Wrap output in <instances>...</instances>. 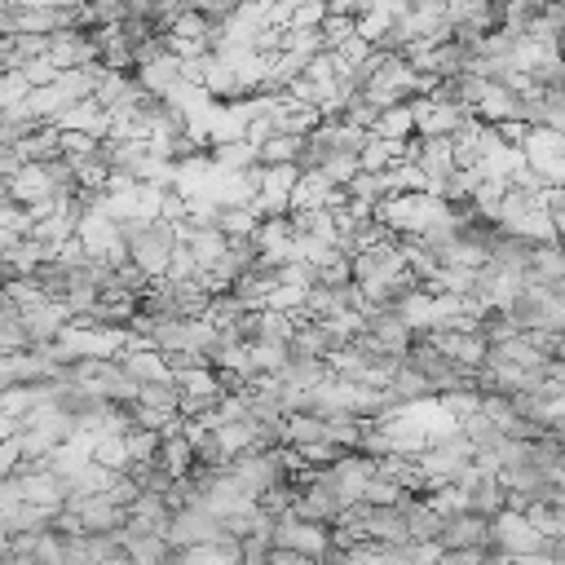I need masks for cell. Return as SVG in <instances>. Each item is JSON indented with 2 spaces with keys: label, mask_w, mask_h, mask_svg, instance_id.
<instances>
[{
  "label": "cell",
  "mask_w": 565,
  "mask_h": 565,
  "mask_svg": "<svg viewBox=\"0 0 565 565\" xmlns=\"http://www.w3.org/2000/svg\"><path fill=\"white\" fill-rule=\"evenodd\" d=\"M375 221L393 234H424L433 225H446L455 221V207L441 199V194H428V190H411V194H388L384 203H375Z\"/></svg>",
  "instance_id": "cell-1"
},
{
  "label": "cell",
  "mask_w": 565,
  "mask_h": 565,
  "mask_svg": "<svg viewBox=\"0 0 565 565\" xmlns=\"http://www.w3.org/2000/svg\"><path fill=\"white\" fill-rule=\"evenodd\" d=\"M494 225H499L503 234L525 238V243H552V238H556L552 212L543 207V190H521V185H508V190H503V203H499Z\"/></svg>",
  "instance_id": "cell-2"
},
{
  "label": "cell",
  "mask_w": 565,
  "mask_h": 565,
  "mask_svg": "<svg viewBox=\"0 0 565 565\" xmlns=\"http://www.w3.org/2000/svg\"><path fill=\"white\" fill-rule=\"evenodd\" d=\"M543 534L530 525V516L521 512V508H503V512H494L490 516V552H503V556H534V552H543Z\"/></svg>",
  "instance_id": "cell-3"
},
{
  "label": "cell",
  "mask_w": 565,
  "mask_h": 565,
  "mask_svg": "<svg viewBox=\"0 0 565 565\" xmlns=\"http://www.w3.org/2000/svg\"><path fill=\"white\" fill-rule=\"evenodd\" d=\"M274 547H287V552H300L309 561L322 565V556L331 552V525H318V521H300L291 512L274 516V530H269Z\"/></svg>",
  "instance_id": "cell-4"
},
{
  "label": "cell",
  "mask_w": 565,
  "mask_h": 565,
  "mask_svg": "<svg viewBox=\"0 0 565 565\" xmlns=\"http://www.w3.org/2000/svg\"><path fill=\"white\" fill-rule=\"evenodd\" d=\"M102 53L97 31H53L44 40V62L57 71H75V66H93Z\"/></svg>",
  "instance_id": "cell-5"
},
{
  "label": "cell",
  "mask_w": 565,
  "mask_h": 565,
  "mask_svg": "<svg viewBox=\"0 0 565 565\" xmlns=\"http://www.w3.org/2000/svg\"><path fill=\"white\" fill-rule=\"evenodd\" d=\"M411 110H415V137H455V128L468 119L463 106L428 93V97H411Z\"/></svg>",
  "instance_id": "cell-6"
},
{
  "label": "cell",
  "mask_w": 565,
  "mask_h": 565,
  "mask_svg": "<svg viewBox=\"0 0 565 565\" xmlns=\"http://www.w3.org/2000/svg\"><path fill=\"white\" fill-rule=\"evenodd\" d=\"M362 331L384 349V353H393V358H402L411 344H415V331L402 322V313L397 309H388V305H366V313H362Z\"/></svg>",
  "instance_id": "cell-7"
},
{
  "label": "cell",
  "mask_w": 565,
  "mask_h": 565,
  "mask_svg": "<svg viewBox=\"0 0 565 565\" xmlns=\"http://www.w3.org/2000/svg\"><path fill=\"white\" fill-rule=\"evenodd\" d=\"M216 534H221V521H216L203 503H185V508L172 512L163 539H168L172 547H199V543H212Z\"/></svg>",
  "instance_id": "cell-8"
},
{
  "label": "cell",
  "mask_w": 565,
  "mask_h": 565,
  "mask_svg": "<svg viewBox=\"0 0 565 565\" xmlns=\"http://www.w3.org/2000/svg\"><path fill=\"white\" fill-rule=\"evenodd\" d=\"M521 274H512V269H499V265H481L477 269V282H472V300L481 305V309H508L516 296H521Z\"/></svg>",
  "instance_id": "cell-9"
},
{
  "label": "cell",
  "mask_w": 565,
  "mask_h": 565,
  "mask_svg": "<svg viewBox=\"0 0 565 565\" xmlns=\"http://www.w3.org/2000/svg\"><path fill=\"white\" fill-rule=\"evenodd\" d=\"M252 243H256L260 260H269V265L291 260V256H296V225H291V212H282V216H260Z\"/></svg>",
  "instance_id": "cell-10"
},
{
  "label": "cell",
  "mask_w": 565,
  "mask_h": 565,
  "mask_svg": "<svg viewBox=\"0 0 565 565\" xmlns=\"http://www.w3.org/2000/svg\"><path fill=\"white\" fill-rule=\"evenodd\" d=\"M66 322H71V313L62 309V300H49V296L22 309V331H26L31 349H44V344H53V340L66 331Z\"/></svg>",
  "instance_id": "cell-11"
},
{
  "label": "cell",
  "mask_w": 565,
  "mask_h": 565,
  "mask_svg": "<svg viewBox=\"0 0 565 565\" xmlns=\"http://www.w3.org/2000/svg\"><path fill=\"white\" fill-rule=\"evenodd\" d=\"M66 508L79 512L84 534H115L128 521V508L115 503L110 494H79V499H66Z\"/></svg>",
  "instance_id": "cell-12"
},
{
  "label": "cell",
  "mask_w": 565,
  "mask_h": 565,
  "mask_svg": "<svg viewBox=\"0 0 565 565\" xmlns=\"http://www.w3.org/2000/svg\"><path fill=\"white\" fill-rule=\"evenodd\" d=\"M437 543H441L446 552H463V547H490V516H477V512H455V516H441Z\"/></svg>",
  "instance_id": "cell-13"
},
{
  "label": "cell",
  "mask_w": 565,
  "mask_h": 565,
  "mask_svg": "<svg viewBox=\"0 0 565 565\" xmlns=\"http://www.w3.org/2000/svg\"><path fill=\"white\" fill-rule=\"evenodd\" d=\"M433 349H441L450 362H459L463 371H477L481 362H486V353H490V344L481 340V331L472 327V331H428L424 335Z\"/></svg>",
  "instance_id": "cell-14"
},
{
  "label": "cell",
  "mask_w": 565,
  "mask_h": 565,
  "mask_svg": "<svg viewBox=\"0 0 565 565\" xmlns=\"http://www.w3.org/2000/svg\"><path fill=\"white\" fill-rule=\"evenodd\" d=\"M521 282L525 287H556V282H565V243L561 238L534 243L530 247V265L521 269Z\"/></svg>",
  "instance_id": "cell-15"
},
{
  "label": "cell",
  "mask_w": 565,
  "mask_h": 565,
  "mask_svg": "<svg viewBox=\"0 0 565 565\" xmlns=\"http://www.w3.org/2000/svg\"><path fill=\"white\" fill-rule=\"evenodd\" d=\"M9 194H13L18 207H35V203H53V199H57V190H53L44 163H22V168L9 177Z\"/></svg>",
  "instance_id": "cell-16"
},
{
  "label": "cell",
  "mask_w": 565,
  "mask_h": 565,
  "mask_svg": "<svg viewBox=\"0 0 565 565\" xmlns=\"http://www.w3.org/2000/svg\"><path fill=\"white\" fill-rule=\"evenodd\" d=\"M132 75H137V84H141L150 97H172V88L185 79V75H181V57H177V53H159V57H150V62L132 66Z\"/></svg>",
  "instance_id": "cell-17"
},
{
  "label": "cell",
  "mask_w": 565,
  "mask_h": 565,
  "mask_svg": "<svg viewBox=\"0 0 565 565\" xmlns=\"http://www.w3.org/2000/svg\"><path fill=\"white\" fill-rule=\"evenodd\" d=\"M53 128H71V132H88V137H110V110L106 106H97L93 97H84V102H75V106H66L57 119H53Z\"/></svg>",
  "instance_id": "cell-18"
},
{
  "label": "cell",
  "mask_w": 565,
  "mask_h": 565,
  "mask_svg": "<svg viewBox=\"0 0 565 565\" xmlns=\"http://www.w3.org/2000/svg\"><path fill=\"white\" fill-rule=\"evenodd\" d=\"M406 154H411V141H393V137L366 132V141H362V150H358V168H362V172H384V168H393V163L406 159Z\"/></svg>",
  "instance_id": "cell-19"
},
{
  "label": "cell",
  "mask_w": 565,
  "mask_h": 565,
  "mask_svg": "<svg viewBox=\"0 0 565 565\" xmlns=\"http://www.w3.org/2000/svg\"><path fill=\"white\" fill-rule=\"evenodd\" d=\"M296 335V313H282V309H256V331H252V344H291Z\"/></svg>",
  "instance_id": "cell-20"
},
{
  "label": "cell",
  "mask_w": 565,
  "mask_h": 565,
  "mask_svg": "<svg viewBox=\"0 0 565 565\" xmlns=\"http://www.w3.org/2000/svg\"><path fill=\"white\" fill-rule=\"evenodd\" d=\"M159 468L168 472V477H185L190 468H194V446H190V437H185V428L181 433H172V437H159Z\"/></svg>",
  "instance_id": "cell-21"
},
{
  "label": "cell",
  "mask_w": 565,
  "mask_h": 565,
  "mask_svg": "<svg viewBox=\"0 0 565 565\" xmlns=\"http://www.w3.org/2000/svg\"><path fill=\"white\" fill-rule=\"evenodd\" d=\"M371 132H375V137H393V141H411V137H415V110H411V102L384 106Z\"/></svg>",
  "instance_id": "cell-22"
},
{
  "label": "cell",
  "mask_w": 565,
  "mask_h": 565,
  "mask_svg": "<svg viewBox=\"0 0 565 565\" xmlns=\"http://www.w3.org/2000/svg\"><path fill=\"white\" fill-rule=\"evenodd\" d=\"M300 146H305V137H296V132H269L265 141H256V163H296L300 159Z\"/></svg>",
  "instance_id": "cell-23"
},
{
  "label": "cell",
  "mask_w": 565,
  "mask_h": 565,
  "mask_svg": "<svg viewBox=\"0 0 565 565\" xmlns=\"http://www.w3.org/2000/svg\"><path fill=\"white\" fill-rule=\"evenodd\" d=\"M18 154H22V163H44V159H53V154H57V128H53V124H40L35 132H26V137L18 141Z\"/></svg>",
  "instance_id": "cell-24"
},
{
  "label": "cell",
  "mask_w": 565,
  "mask_h": 565,
  "mask_svg": "<svg viewBox=\"0 0 565 565\" xmlns=\"http://www.w3.org/2000/svg\"><path fill=\"white\" fill-rule=\"evenodd\" d=\"M185 247H190V256H194V260H199V269H203V265H212V260L230 247V238H225L216 225H194V234H190V243H185Z\"/></svg>",
  "instance_id": "cell-25"
},
{
  "label": "cell",
  "mask_w": 565,
  "mask_h": 565,
  "mask_svg": "<svg viewBox=\"0 0 565 565\" xmlns=\"http://www.w3.org/2000/svg\"><path fill=\"white\" fill-rule=\"evenodd\" d=\"M256 225H260V216H256L252 203H247V207H221V216H216V230H221L225 238H252Z\"/></svg>",
  "instance_id": "cell-26"
},
{
  "label": "cell",
  "mask_w": 565,
  "mask_h": 565,
  "mask_svg": "<svg viewBox=\"0 0 565 565\" xmlns=\"http://www.w3.org/2000/svg\"><path fill=\"white\" fill-rule=\"evenodd\" d=\"M97 146H102V141H97V137H88V132H71V128H57V154H62L71 168H75L79 159H93V154H97Z\"/></svg>",
  "instance_id": "cell-27"
},
{
  "label": "cell",
  "mask_w": 565,
  "mask_h": 565,
  "mask_svg": "<svg viewBox=\"0 0 565 565\" xmlns=\"http://www.w3.org/2000/svg\"><path fill=\"white\" fill-rule=\"evenodd\" d=\"M93 459H97L102 468H110V472H124V468H128V446H124V433H102V437L93 441Z\"/></svg>",
  "instance_id": "cell-28"
},
{
  "label": "cell",
  "mask_w": 565,
  "mask_h": 565,
  "mask_svg": "<svg viewBox=\"0 0 565 565\" xmlns=\"http://www.w3.org/2000/svg\"><path fill=\"white\" fill-rule=\"evenodd\" d=\"M124 446H128V463H146V459H154L159 455V433L154 428H128L124 433Z\"/></svg>",
  "instance_id": "cell-29"
},
{
  "label": "cell",
  "mask_w": 565,
  "mask_h": 565,
  "mask_svg": "<svg viewBox=\"0 0 565 565\" xmlns=\"http://www.w3.org/2000/svg\"><path fill=\"white\" fill-rule=\"evenodd\" d=\"M269 556H274V539H269L265 530H256V534H243V552H238V565H269Z\"/></svg>",
  "instance_id": "cell-30"
},
{
  "label": "cell",
  "mask_w": 565,
  "mask_h": 565,
  "mask_svg": "<svg viewBox=\"0 0 565 565\" xmlns=\"http://www.w3.org/2000/svg\"><path fill=\"white\" fill-rule=\"evenodd\" d=\"M313 274H318V282H322V287H340V282H353V260H349L344 252H335V256H331V260H322Z\"/></svg>",
  "instance_id": "cell-31"
},
{
  "label": "cell",
  "mask_w": 565,
  "mask_h": 565,
  "mask_svg": "<svg viewBox=\"0 0 565 565\" xmlns=\"http://www.w3.org/2000/svg\"><path fill=\"white\" fill-rule=\"evenodd\" d=\"M287 362V349L282 344H252V366L256 375H278Z\"/></svg>",
  "instance_id": "cell-32"
},
{
  "label": "cell",
  "mask_w": 565,
  "mask_h": 565,
  "mask_svg": "<svg viewBox=\"0 0 565 565\" xmlns=\"http://www.w3.org/2000/svg\"><path fill=\"white\" fill-rule=\"evenodd\" d=\"M305 296L309 287H296V282H278L274 296H269V309H282V313H300L305 309Z\"/></svg>",
  "instance_id": "cell-33"
},
{
  "label": "cell",
  "mask_w": 565,
  "mask_h": 565,
  "mask_svg": "<svg viewBox=\"0 0 565 565\" xmlns=\"http://www.w3.org/2000/svg\"><path fill=\"white\" fill-rule=\"evenodd\" d=\"M13 349H31V340L22 331V313L0 322V353H13Z\"/></svg>",
  "instance_id": "cell-34"
},
{
  "label": "cell",
  "mask_w": 565,
  "mask_h": 565,
  "mask_svg": "<svg viewBox=\"0 0 565 565\" xmlns=\"http://www.w3.org/2000/svg\"><path fill=\"white\" fill-rule=\"evenodd\" d=\"M163 278H199V260L190 256V247H172V260H168Z\"/></svg>",
  "instance_id": "cell-35"
},
{
  "label": "cell",
  "mask_w": 565,
  "mask_h": 565,
  "mask_svg": "<svg viewBox=\"0 0 565 565\" xmlns=\"http://www.w3.org/2000/svg\"><path fill=\"white\" fill-rule=\"evenodd\" d=\"M18 463H22V450H18V437H4V441H0V481H4L9 472H18Z\"/></svg>",
  "instance_id": "cell-36"
},
{
  "label": "cell",
  "mask_w": 565,
  "mask_h": 565,
  "mask_svg": "<svg viewBox=\"0 0 565 565\" xmlns=\"http://www.w3.org/2000/svg\"><path fill=\"white\" fill-rule=\"evenodd\" d=\"M269 565H318V561H309V556H300V552H287V547H274Z\"/></svg>",
  "instance_id": "cell-37"
},
{
  "label": "cell",
  "mask_w": 565,
  "mask_h": 565,
  "mask_svg": "<svg viewBox=\"0 0 565 565\" xmlns=\"http://www.w3.org/2000/svg\"><path fill=\"white\" fill-rule=\"evenodd\" d=\"M0 35H13V18H9V9H0Z\"/></svg>",
  "instance_id": "cell-38"
},
{
  "label": "cell",
  "mask_w": 565,
  "mask_h": 565,
  "mask_svg": "<svg viewBox=\"0 0 565 565\" xmlns=\"http://www.w3.org/2000/svg\"><path fill=\"white\" fill-rule=\"evenodd\" d=\"M102 565H132V556H128V552H115V556H110V561H102Z\"/></svg>",
  "instance_id": "cell-39"
},
{
  "label": "cell",
  "mask_w": 565,
  "mask_h": 565,
  "mask_svg": "<svg viewBox=\"0 0 565 565\" xmlns=\"http://www.w3.org/2000/svg\"><path fill=\"white\" fill-rule=\"evenodd\" d=\"M0 282H4V265H0Z\"/></svg>",
  "instance_id": "cell-40"
},
{
  "label": "cell",
  "mask_w": 565,
  "mask_h": 565,
  "mask_svg": "<svg viewBox=\"0 0 565 565\" xmlns=\"http://www.w3.org/2000/svg\"><path fill=\"white\" fill-rule=\"evenodd\" d=\"M106 4H124V0H106Z\"/></svg>",
  "instance_id": "cell-41"
},
{
  "label": "cell",
  "mask_w": 565,
  "mask_h": 565,
  "mask_svg": "<svg viewBox=\"0 0 565 565\" xmlns=\"http://www.w3.org/2000/svg\"><path fill=\"white\" fill-rule=\"evenodd\" d=\"M561 565H565V561H561Z\"/></svg>",
  "instance_id": "cell-42"
}]
</instances>
